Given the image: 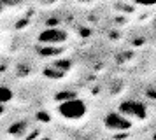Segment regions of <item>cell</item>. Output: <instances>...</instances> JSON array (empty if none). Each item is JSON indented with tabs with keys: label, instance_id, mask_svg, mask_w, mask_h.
<instances>
[{
	"label": "cell",
	"instance_id": "obj_7",
	"mask_svg": "<svg viewBox=\"0 0 156 140\" xmlns=\"http://www.w3.org/2000/svg\"><path fill=\"white\" fill-rule=\"evenodd\" d=\"M44 77H48V79H63L65 75V70L62 68H56V67H46L42 70Z\"/></svg>",
	"mask_w": 156,
	"mask_h": 140
},
{
	"label": "cell",
	"instance_id": "obj_6",
	"mask_svg": "<svg viewBox=\"0 0 156 140\" xmlns=\"http://www.w3.org/2000/svg\"><path fill=\"white\" fill-rule=\"evenodd\" d=\"M37 53L42 56V58H53V56H62L63 54V49L60 46H49V44H41L37 47Z\"/></svg>",
	"mask_w": 156,
	"mask_h": 140
},
{
	"label": "cell",
	"instance_id": "obj_5",
	"mask_svg": "<svg viewBox=\"0 0 156 140\" xmlns=\"http://www.w3.org/2000/svg\"><path fill=\"white\" fill-rule=\"evenodd\" d=\"M28 130H30V124L27 123V121H16V123H12V124L7 128V133L11 135V137L23 138V137L28 133Z\"/></svg>",
	"mask_w": 156,
	"mask_h": 140
},
{
	"label": "cell",
	"instance_id": "obj_12",
	"mask_svg": "<svg viewBox=\"0 0 156 140\" xmlns=\"http://www.w3.org/2000/svg\"><path fill=\"white\" fill-rule=\"evenodd\" d=\"M37 119H39V121H44V123H49V114H46V112H39V114H37Z\"/></svg>",
	"mask_w": 156,
	"mask_h": 140
},
{
	"label": "cell",
	"instance_id": "obj_10",
	"mask_svg": "<svg viewBox=\"0 0 156 140\" xmlns=\"http://www.w3.org/2000/svg\"><path fill=\"white\" fill-rule=\"evenodd\" d=\"M55 67L56 68H62V70H69L72 67V61L70 60H56L55 61Z\"/></svg>",
	"mask_w": 156,
	"mask_h": 140
},
{
	"label": "cell",
	"instance_id": "obj_14",
	"mask_svg": "<svg viewBox=\"0 0 156 140\" xmlns=\"http://www.w3.org/2000/svg\"><path fill=\"white\" fill-rule=\"evenodd\" d=\"M4 110H5V109H4V103H0V116L4 114Z\"/></svg>",
	"mask_w": 156,
	"mask_h": 140
},
{
	"label": "cell",
	"instance_id": "obj_9",
	"mask_svg": "<svg viewBox=\"0 0 156 140\" xmlns=\"http://www.w3.org/2000/svg\"><path fill=\"white\" fill-rule=\"evenodd\" d=\"M77 96V93L76 91H60V93H56V102H67V100H72V98Z\"/></svg>",
	"mask_w": 156,
	"mask_h": 140
},
{
	"label": "cell",
	"instance_id": "obj_8",
	"mask_svg": "<svg viewBox=\"0 0 156 140\" xmlns=\"http://www.w3.org/2000/svg\"><path fill=\"white\" fill-rule=\"evenodd\" d=\"M12 89L7 88V86H0V103H7L12 100Z\"/></svg>",
	"mask_w": 156,
	"mask_h": 140
},
{
	"label": "cell",
	"instance_id": "obj_13",
	"mask_svg": "<svg viewBox=\"0 0 156 140\" xmlns=\"http://www.w3.org/2000/svg\"><path fill=\"white\" fill-rule=\"evenodd\" d=\"M135 4H140V5H154L156 0H135Z\"/></svg>",
	"mask_w": 156,
	"mask_h": 140
},
{
	"label": "cell",
	"instance_id": "obj_2",
	"mask_svg": "<svg viewBox=\"0 0 156 140\" xmlns=\"http://www.w3.org/2000/svg\"><path fill=\"white\" fill-rule=\"evenodd\" d=\"M39 44H49V46H60L63 42L69 40V33L65 32L63 28H56V26H51L42 30L39 37H37Z\"/></svg>",
	"mask_w": 156,
	"mask_h": 140
},
{
	"label": "cell",
	"instance_id": "obj_17",
	"mask_svg": "<svg viewBox=\"0 0 156 140\" xmlns=\"http://www.w3.org/2000/svg\"><path fill=\"white\" fill-rule=\"evenodd\" d=\"M0 12H2V2H0Z\"/></svg>",
	"mask_w": 156,
	"mask_h": 140
},
{
	"label": "cell",
	"instance_id": "obj_15",
	"mask_svg": "<svg viewBox=\"0 0 156 140\" xmlns=\"http://www.w3.org/2000/svg\"><path fill=\"white\" fill-rule=\"evenodd\" d=\"M35 140H51L49 137H42V138H35Z\"/></svg>",
	"mask_w": 156,
	"mask_h": 140
},
{
	"label": "cell",
	"instance_id": "obj_3",
	"mask_svg": "<svg viewBox=\"0 0 156 140\" xmlns=\"http://www.w3.org/2000/svg\"><path fill=\"white\" fill-rule=\"evenodd\" d=\"M118 110L121 114H125L126 117H135V119H146L147 116V110H146V105L142 102H137V100H125L119 103V109Z\"/></svg>",
	"mask_w": 156,
	"mask_h": 140
},
{
	"label": "cell",
	"instance_id": "obj_16",
	"mask_svg": "<svg viewBox=\"0 0 156 140\" xmlns=\"http://www.w3.org/2000/svg\"><path fill=\"white\" fill-rule=\"evenodd\" d=\"M81 2H91V0H81Z\"/></svg>",
	"mask_w": 156,
	"mask_h": 140
},
{
	"label": "cell",
	"instance_id": "obj_4",
	"mask_svg": "<svg viewBox=\"0 0 156 140\" xmlns=\"http://www.w3.org/2000/svg\"><path fill=\"white\" fill-rule=\"evenodd\" d=\"M104 124L109 128V130H114V131H128L132 128V121L121 114L119 110L118 112H109L104 119Z\"/></svg>",
	"mask_w": 156,
	"mask_h": 140
},
{
	"label": "cell",
	"instance_id": "obj_11",
	"mask_svg": "<svg viewBox=\"0 0 156 140\" xmlns=\"http://www.w3.org/2000/svg\"><path fill=\"white\" fill-rule=\"evenodd\" d=\"M16 74L20 77H25L30 74V67L28 65H18V70H16Z\"/></svg>",
	"mask_w": 156,
	"mask_h": 140
},
{
	"label": "cell",
	"instance_id": "obj_1",
	"mask_svg": "<svg viewBox=\"0 0 156 140\" xmlns=\"http://www.w3.org/2000/svg\"><path fill=\"white\" fill-rule=\"evenodd\" d=\"M58 114L63 119H69V121H79L81 117H84L86 112H88V107L86 103L81 100V98H72V100H67V102H60L58 105Z\"/></svg>",
	"mask_w": 156,
	"mask_h": 140
}]
</instances>
